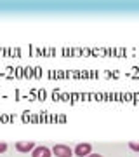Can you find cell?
<instances>
[{
  "mask_svg": "<svg viewBox=\"0 0 139 157\" xmlns=\"http://www.w3.org/2000/svg\"><path fill=\"white\" fill-rule=\"evenodd\" d=\"M52 154L56 157H71L73 150L70 148V145H64V143H57V145L52 147Z\"/></svg>",
  "mask_w": 139,
  "mask_h": 157,
  "instance_id": "obj_1",
  "label": "cell"
},
{
  "mask_svg": "<svg viewBox=\"0 0 139 157\" xmlns=\"http://www.w3.org/2000/svg\"><path fill=\"white\" fill-rule=\"evenodd\" d=\"M73 154L77 157H87L89 154H92V145L90 143H77Z\"/></svg>",
  "mask_w": 139,
  "mask_h": 157,
  "instance_id": "obj_2",
  "label": "cell"
},
{
  "mask_svg": "<svg viewBox=\"0 0 139 157\" xmlns=\"http://www.w3.org/2000/svg\"><path fill=\"white\" fill-rule=\"evenodd\" d=\"M14 147H16L17 152H23V154H24V152H33V148L37 145H35L33 141H17Z\"/></svg>",
  "mask_w": 139,
  "mask_h": 157,
  "instance_id": "obj_3",
  "label": "cell"
},
{
  "mask_svg": "<svg viewBox=\"0 0 139 157\" xmlns=\"http://www.w3.org/2000/svg\"><path fill=\"white\" fill-rule=\"evenodd\" d=\"M50 154H52V150L42 145V147H35L33 152H31V157H50Z\"/></svg>",
  "mask_w": 139,
  "mask_h": 157,
  "instance_id": "obj_4",
  "label": "cell"
},
{
  "mask_svg": "<svg viewBox=\"0 0 139 157\" xmlns=\"http://www.w3.org/2000/svg\"><path fill=\"white\" fill-rule=\"evenodd\" d=\"M129 148L134 150V152H139V141H130V143H129Z\"/></svg>",
  "mask_w": 139,
  "mask_h": 157,
  "instance_id": "obj_5",
  "label": "cell"
},
{
  "mask_svg": "<svg viewBox=\"0 0 139 157\" xmlns=\"http://www.w3.org/2000/svg\"><path fill=\"white\" fill-rule=\"evenodd\" d=\"M7 150V143L5 141H0V154H4Z\"/></svg>",
  "mask_w": 139,
  "mask_h": 157,
  "instance_id": "obj_6",
  "label": "cell"
},
{
  "mask_svg": "<svg viewBox=\"0 0 139 157\" xmlns=\"http://www.w3.org/2000/svg\"><path fill=\"white\" fill-rule=\"evenodd\" d=\"M87 157H103V155H101V154H89Z\"/></svg>",
  "mask_w": 139,
  "mask_h": 157,
  "instance_id": "obj_7",
  "label": "cell"
}]
</instances>
